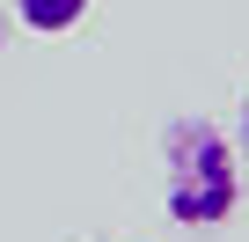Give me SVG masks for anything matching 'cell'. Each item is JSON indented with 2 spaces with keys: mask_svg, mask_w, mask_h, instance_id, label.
Returning <instances> with one entry per match:
<instances>
[{
  "mask_svg": "<svg viewBox=\"0 0 249 242\" xmlns=\"http://www.w3.org/2000/svg\"><path fill=\"white\" fill-rule=\"evenodd\" d=\"M161 198L176 227H220L242 205V154L213 117H176L161 132Z\"/></svg>",
  "mask_w": 249,
  "mask_h": 242,
  "instance_id": "cell-1",
  "label": "cell"
},
{
  "mask_svg": "<svg viewBox=\"0 0 249 242\" xmlns=\"http://www.w3.org/2000/svg\"><path fill=\"white\" fill-rule=\"evenodd\" d=\"M88 8H95V0H15L22 30H37V37H66V30H73Z\"/></svg>",
  "mask_w": 249,
  "mask_h": 242,
  "instance_id": "cell-2",
  "label": "cell"
},
{
  "mask_svg": "<svg viewBox=\"0 0 249 242\" xmlns=\"http://www.w3.org/2000/svg\"><path fill=\"white\" fill-rule=\"evenodd\" d=\"M234 154L249 162V103H242V125H234Z\"/></svg>",
  "mask_w": 249,
  "mask_h": 242,
  "instance_id": "cell-3",
  "label": "cell"
}]
</instances>
